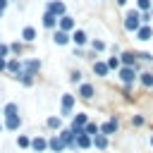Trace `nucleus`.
<instances>
[{"label": "nucleus", "instance_id": "15", "mask_svg": "<svg viewBox=\"0 0 153 153\" xmlns=\"http://www.w3.org/2000/svg\"><path fill=\"white\" fill-rule=\"evenodd\" d=\"M53 41H55V45H67V43L72 41V33H67V31H60V29H55V31H53Z\"/></svg>", "mask_w": 153, "mask_h": 153}, {"label": "nucleus", "instance_id": "24", "mask_svg": "<svg viewBox=\"0 0 153 153\" xmlns=\"http://www.w3.org/2000/svg\"><path fill=\"white\" fill-rule=\"evenodd\" d=\"M22 53H24V41H14V43H10V55L22 57Z\"/></svg>", "mask_w": 153, "mask_h": 153}, {"label": "nucleus", "instance_id": "9", "mask_svg": "<svg viewBox=\"0 0 153 153\" xmlns=\"http://www.w3.org/2000/svg\"><path fill=\"white\" fill-rule=\"evenodd\" d=\"M57 29H60V31H67V33H72V31L76 29V22H74V17H69V14L60 17V19H57Z\"/></svg>", "mask_w": 153, "mask_h": 153}, {"label": "nucleus", "instance_id": "36", "mask_svg": "<svg viewBox=\"0 0 153 153\" xmlns=\"http://www.w3.org/2000/svg\"><path fill=\"white\" fill-rule=\"evenodd\" d=\"M151 17H153L151 12H141V22H143V24H148V22H151Z\"/></svg>", "mask_w": 153, "mask_h": 153}, {"label": "nucleus", "instance_id": "14", "mask_svg": "<svg viewBox=\"0 0 153 153\" xmlns=\"http://www.w3.org/2000/svg\"><path fill=\"white\" fill-rule=\"evenodd\" d=\"M88 148H93V136H88L84 131L76 136V151H88Z\"/></svg>", "mask_w": 153, "mask_h": 153}, {"label": "nucleus", "instance_id": "28", "mask_svg": "<svg viewBox=\"0 0 153 153\" xmlns=\"http://www.w3.org/2000/svg\"><path fill=\"white\" fill-rule=\"evenodd\" d=\"M17 146L19 148H31V136L29 134H19L17 136Z\"/></svg>", "mask_w": 153, "mask_h": 153}, {"label": "nucleus", "instance_id": "31", "mask_svg": "<svg viewBox=\"0 0 153 153\" xmlns=\"http://www.w3.org/2000/svg\"><path fill=\"white\" fill-rule=\"evenodd\" d=\"M151 7H153L151 0H136V10H139V12H148Z\"/></svg>", "mask_w": 153, "mask_h": 153}, {"label": "nucleus", "instance_id": "1", "mask_svg": "<svg viewBox=\"0 0 153 153\" xmlns=\"http://www.w3.org/2000/svg\"><path fill=\"white\" fill-rule=\"evenodd\" d=\"M141 12L139 10H127V14H124V29L129 31V33H136L139 29H141Z\"/></svg>", "mask_w": 153, "mask_h": 153}, {"label": "nucleus", "instance_id": "44", "mask_svg": "<svg viewBox=\"0 0 153 153\" xmlns=\"http://www.w3.org/2000/svg\"><path fill=\"white\" fill-rule=\"evenodd\" d=\"M2 14H5V12H0V17H2Z\"/></svg>", "mask_w": 153, "mask_h": 153}, {"label": "nucleus", "instance_id": "34", "mask_svg": "<svg viewBox=\"0 0 153 153\" xmlns=\"http://www.w3.org/2000/svg\"><path fill=\"white\" fill-rule=\"evenodd\" d=\"M0 57H10V43L0 41Z\"/></svg>", "mask_w": 153, "mask_h": 153}, {"label": "nucleus", "instance_id": "45", "mask_svg": "<svg viewBox=\"0 0 153 153\" xmlns=\"http://www.w3.org/2000/svg\"><path fill=\"white\" fill-rule=\"evenodd\" d=\"M10 2H14V0H10Z\"/></svg>", "mask_w": 153, "mask_h": 153}, {"label": "nucleus", "instance_id": "17", "mask_svg": "<svg viewBox=\"0 0 153 153\" xmlns=\"http://www.w3.org/2000/svg\"><path fill=\"white\" fill-rule=\"evenodd\" d=\"M19 72H22V60H19V57H7V74L14 76V74H19Z\"/></svg>", "mask_w": 153, "mask_h": 153}, {"label": "nucleus", "instance_id": "25", "mask_svg": "<svg viewBox=\"0 0 153 153\" xmlns=\"http://www.w3.org/2000/svg\"><path fill=\"white\" fill-rule=\"evenodd\" d=\"M10 115H19V105H17V103H12V100L2 108V117H10Z\"/></svg>", "mask_w": 153, "mask_h": 153}, {"label": "nucleus", "instance_id": "30", "mask_svg": "<svg viewBox=\"0 0 153 153\" xmlns=\"http://www.w3.org/2000/svg\"><path fill=\"white\" fill-rule=\"evenodd\" d=\"M108 45H105V41H100V38H93L91 41V50H96V53H103Z\"/></svg>", "mask_w": 153, "mask_h": 153}, {"label": "nucleus", "instance_id": "27", "mask_svg": "<svg viewBox=\"0 0 153 153\" xmlns=\"http://www.w3.org/2000/svg\"><path fill=\"white\" fill-rule=\"evenodd\" d=\"M139 81H141L146 88H151V86H153V72H141V74H139Z\"/></svg>", "mask_w": 153, "mask_h": 153}, {"label": "nucleus", "instance_id": "40", "mask_svg": "<svg viewBox=\"0 0 153 153\" xmlns=\"http://www.w3.org/2000/svg\"><path fill=\"white\" fill-rule=\"evenodd\" d=\"M127 2H129V0H117V5H120V7H124Z\"/></svg>", "mask_w": 153, "mask_h": 153}, {"label": "nucleus", "instance_id": "42", "mask_svg": "<svg viewBox=\"0 0 153 153\" xmlns=\"http://www.w3.org/2000/svg\"><path fill=\"white\" fill-rule=\"evenodd\" d=\"M151 146H153V136H151Z\"/></svg>", "mask_w": 153, "mask_h": 153}, {"label": "nucleus", "instance_id": "20", "mask_svg": "<svg viewBox=\"0 0 153 153\" xmlns=\"http://www.w3.org/2000/svg\"><path fill=\"white\" fill-rule=\"evenodd\" d=\"M136 38H139V41H151V38H153V29H151V24H141V29L136 31Z\"/></svg>", "mask_w": 153, "mask_h": 153}, {"label": "nucleus", "instance_id": "6", "mask_svg": "<svg viewBox=\"0 0 153 153\" xmlns=\"http://www.w3.org/2000/svg\"><path fill=\"white\" fill-rule=\"evenodd\" d=\"M22 69L29 72V74H33V76H38V72H41V60H38V57H26V60H22Z\"/></svg>", "mask_w": 153, "mask_h": 153}, {"label": "nucleus", "instance_id": "23", "mask_svg": "<svg viewBox=\"0 0 153 153\" xmlns=\"http://www.w3.org/2000/svg\"><path fill=\"white\" fill-rule=\"evenodd\" d=\"M22 41L24 43H33L36 41V29L33 26H24L22 29Z\"/></svg>", "mask_w": 153, "mask_h": 153}, {"label": "nucleus", "instance_id": "37", "mask_svg": "<svg viewBox=\"0 0 153 153\" xmlns=\"http://www.w3.org/2000/svg\"><path fill=\"white\" fill-rule=\"evenodd\" d=\"M0 72H7V57H0Z\"/></svg>", "mask_w": 153, "mask_h": 153}, {"label": "nucleus", "instance_id": "22", "mask_svg": "<svg viewBox=\"0 0 153 153\" xmlns=\"http://www.w3.org/2000/svg\"><path fill=\"white\" fill-rule=\"evenodd\" d=\"M108 139H110V136H105V134H96V136H93V148H96V151H105L108 143H110Z\"/></svg>", "mask_w": 153, "mask_h": 153}, {"label": "nucleus", "instance_id": "16", "mask_svg": "<svg viewBox=\"0 0 153 153\" xmlns=\"http://www.w3.org/2000/svg\"><path fill=\"white\" fill-rule=\"evenodd\" d=\"M12 79H14V81H19L22 86H33V81H36V76H33V74H29V72H24V69H22L19 74H14Z\"/></svg>", "mask_w": 153, "mask_h": 153}, {"label": "nucleus", "instance_id": "5", "mask_svg": "<svg viewBox=\"0 0 153 153\" xmlns=\"http://www.w3.org/2000/svg\"><path fill=\"white\" fill-rule=\"evenodd\" d=\"M57 134H60V139L65 141V146H67V151H76V134H74V131H72L69 127H67V129L62 127V129H60Z\"/></svg>", "mask_w": 153, "mask_h": 153}, {"label": "nucleus", "instance_id": "32", "mask_svg": "<svg viewBox=\"0 0 153 153\" xmlns=\"http://www.w3.org/2000/svg\"><path fill=\"white\" fill-rule=\"evenodd\" d=\"M81 76H84V74H81L79 69H72V72H69V81H72V84H81Z\"/></svg>", "mask_w": 153, "mask_h": 153}, {"label": "nucleus", "instance_id": "11", "mask_svg": "<svg viewBox=\"0 0 153 153\" xmlns=\"http://www.w3.org/2000/svg\"><path fill=\"white\" fill-rule=\"evenodd\" d=\"M57 19H60V17H55V14H50V12H43V17H41V24H43V29H48V31H55V29H57Z\"/></svg>", "mask_w": 153, "mask_h": 153}, {"label": "nucleus", "instance_id": "12", "mask_svg": "<svg viewBox=\"0 0 153 153\" xmlns=\"http://www.w3.org/2000/svg\"><path fill=\"white\" fill-rule=\"evenodd\" d=\"M72 43H74L76 48H84V45L88 43V36H86V31H84V29H74V31H72Z\"/></svg>", "mask_w": 153, "mask_h": 153}, {"label": "nucleus", "instance_id": "38", "mask_svg": "<svg viewBox=\"0 0 153 153\" xmlns=\"http://www.w3.org/2000/svg\"><path fill=\"white\" fill-rule=\"evenodd\" d=\"M10 7V0H0V12H5Z\"/></svg>", "mask_w": 153, "mask_h": 153}, {"label": "nucleus", "instance_id": "18", "mask_svg": "<svg viewBox=\"0 0 153 153\" xmlns=\"http://www.w3.org/2000/svg\"><path fill=\"white\" fill-rule=\"evenodd\" d=\"M5 129H10V131H17L19 127H22V117L19 115H10V117H5Z\"/></svg>", "mask_w": 153, "mask_h": 153}, {"label": "nucleus", "instance_id": "13", "mask_svg": "<svg viewBox=\"0 0 153 153\" xmlns=\"http://www.w3.org/2000/svg\"><path fill=\"white\" fill-rule=\"evenodd\" d=\"M79 98H84V100H91L93 96H96V88H93V84H86V81H81L79 84V93H76Z\"/></svg>", "mask_w": 153, "mask_h": 153}, {"label": "nucleus", "instance_id": "33", "mask_svg": "<svg viewBox=\"0 0 153 153\" xmlns=\"http://www.w3.org/2000/svg\"><path fill=\"white\" fill-rule=\"evenodd\" d=\"M131 124H134V127H143V124H146L143 115H134V117H131Z\"/></svg>", "mask_w": 153, "mask_h": 153}, {"label": "nucleus", "instance_id": "26", "mask_svg": "<svg viewBox=\"0 0 153 153\" xmlns=\"http://www.w3.org/2000/svg\"><path fill=\"white\" fill-rule=\"evenodd\" d=\"M84 131H86L88 136H96V134H100V124H98V122H91V120H88V124L84 127Z\"/></svg>", "mask_w": 153, "mask_h": 153}, {"label": "nucleus", "instance_id": "10", "mask_svg": "<svg viewBox=\"0 0 153 153\" xmlns=\"http://www.w3.org/2000/svg\"><path fill=\"white\" fill-rule=\"evenodd\" d=\"M31 151L33 153H45L48 151V139L45 136H31Z\"/></svg>", "mask_w": 153, "mask_h": 153}, {"label": "nucleus", "instance_id": "39", "mask_svg": "<svg viewBox=\"0 0 153 153\" xmlns=\"http://www.w3.org/2000/svg\"><path fill=\"white\" fill-rule=\"evenodd\" d=\"M74 57H84V50H81V48H76V45H74Z\"/></svg>", "mask_w": 153, "mask_h": 153}, {"label": "nucleus", "instance_id": "7", "mask_svg": "<svg viewBox=\"0 0 153 153\" xmlns=\"http://www.w3.org/2000/svg\"><path fill=\"white\" fill-rule=\"evenodd\" d=\"M48 151H53V153H65V151H67V146H65V141L60 139V134L48 136Z\"/></svg>", "mask_w": 153, "mask_h": 153}, {"label": "nucleus", "instance_id": "21", "mask_svg": "<svg viewBox=\"0 0 153 153\" xmlns=\"http://www.w3.org/2000/svg\"><path fill=\"white\" fill-rule=\"evenodd\" d=\"M45 127L53 129V131H60V129H62V117H60V115H50V117L45 120Z\"/></svg>", "mask_w": 153, "mask_h": 153}, {"label": "nucleus", "instance_id": "43", "mask_svg": "<svg viewBox=\"0 0 153 153\" xmlns=\"http://www.w3.org/2000/svg\"><path fill=\"white\" fill-rule=\"evenodd\" d=\"M0 117H2V108H0Z\"/></svg>", "mask_w": 153, "mask_h": 153}, {"label": "nucleus", "instance_id": "2", "mask_svg": "<svg viewBox=\"0 0 153 153\" xmlns=\"http://www.w3.org/2000/svg\"><path fill=\"white\" fill-rule=\"evenodd\" d=\"M74 96L72 93H62L60 98V117H72V110H74Z\"/></svg>", "mask_w": 153, "mask_h": 153}, {"label": "nucleus", "instance_id": "19", "mask_svg": "<svg viewBox=\"0 0 153 153\" xmlns=\"http://www.w3.org/2000/svg\"><path fill=\"white\" fill-rule=\"evenodd\" d=\"M108 72H110V67H108L105 60H96L93 62V74L96 76H108Z\"/></svg>", "mask_w": 153, "mask_h": 153}, {"label": "nucleus", "instance_id": "8", "mask_svg": "<svg viewBox=\"0 0 153 153\" xmlns=\"http://www.w3.org/2000/svg\"><path fill=\"white\" fill-rule=\"evenodd\" d=\"M117 129H120V120H117V117H110L108 122H103V124H100V134H105V136L117 134Z\"/></svg>", "mask_w": 153, "mask_h": 153}, {"label": "nucleus", "instance_id": "3", "mask_svg": "<svg viewBox=\"0 0 153 153\" xmlns=\"http://www.w3.org/2000/svg\"><path fill=\"white\" fill-rule=\"evenodd\" d=\"M117 74H120V81H122L124 86H134V81L139 79V74H136L134 67H120Z\"/></svg>", "mask_w": 153, "mask_h": 153}, {"label": "nucleus", "instance_id": "4", "mask_svg": "<svg viewBox=\"0 0 153 153\" xmlns=\"http://www.w3.org/2000/svg\"><path fill=\"white\" fill-rule=\"evenodd\" d=\"M45 12H50V14H55V17H65V14H67V5H65L62 0H48V2H45Z\"/></svg>", "mask_w": 153, "mask_h": 153}, {"label": "nucleus", "instance_id": "35", "mask_svg": "<svg viewBox=\"0 0 153 153\" xmlns=\"http://www.w3.org/2000/svg\"><path fill=\"white\" fill-rule=\"evenodd\" d=\"M139 60H143V62H151V60H153V55H151V53H139Z\"/></svg>", "mask_w": 153, "mask_h": 153}, {"label": "nucleus", "instance_id": "41", "mask_svg": "<svg viewBox=\"0 0 153 153\" xmlns=\"http://www.w3.org/2000/svg\"><path fill=\"white\" fill-rule=\"evenodd\" d=\"M2 129H5V124H2V122H0V131H2Z\"/></svg>", "mask_w": 153, "mask_h": 153}, {"label": "nucleus", "instance_id": "29", "mask_svg": "<svg viewBox=\"0 0 153 153\" xmlns=\"http://www.w3.org/2000/svg\"><path fill=\"white\" fill-rule=\"evenodd\" d=\"M105 62H108V67H110V69H115V72L122 67V60H120V55H112V57H108Z\"/></svg>", "mask_w": 153, "mask_h": 153}]
</instances>
